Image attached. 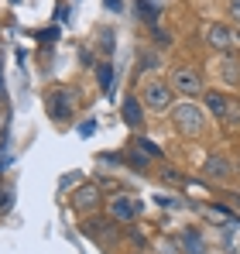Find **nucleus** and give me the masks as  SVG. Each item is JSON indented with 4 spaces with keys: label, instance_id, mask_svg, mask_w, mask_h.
Instances as JSON below:
<instances>
[{
    "label": "nucleus",
    "instance_id": "nucleus-3",
    "mask_svg": "<svg viewBox=\"0 0 240 254\" xmlns=\"http://www.w3.org/2000/svg\"><path fill=\"white\" fill-rule=\"evenodd\" d=\"M110 216L114 220H120V223H134L137 216H141V199L137 196H114L110 199Z\"/></svg>",
    "mask_w": 240,
    "mask_h": 254
},
{
    "label": "nucleus",
    "instance_id": "nucleus-12",
    "mask_svg": "<svg viewBox=\"0 0 240 254\" xmlns=\"http://www.w3.org/2000/svg\"><path fill=\"white\" fill-rule=\"evenodd\" d=\"M182 244H185V251H189V254H202V241H199V234H192V230L182 234Z\"/></svg>",
    "mask_w": 240,
    "mask_h": 254
},
{
    "label": "nucleus",
    "instance_id": "nucleus-11",
    "mask_svg": "<svg viewBox=\"0 0 240 254\" xmlns=\"http://www.w3.org/2000/svg\"><path fill=\"white\" fill-rule=\"evenodd\" d=\"M220 72H223V79L230 86H237L240 83V62L237 59H227V62H220Z\"/></svg>",
    "mask_w": 240,
    "mask_h": 254
},
{
    "label": "nucleus",
    "instance_id": "nucleus-5",
    "mask_svg": "<svg viewBox=\"0 0 240 254\" xmlns=\"http://www.w3.org/2000/svg\"><path fill=\"white\" fill-rule=\"evenodd\" d=\"M234 42H237V35H234L227 24H209V28H206V45H209V48H216V52H230Z\"/></svg>",
    "mask_w": 240,
    "mask_h": 254
},
{
    "label": "nucleus",
    "instance_id": "nucleus-10",
    "mask_svg": "<svg viewBox=\"0 0 240 254\" xmlns=\"http://www.w3.org/2000/svg\"><path fill=\"white\" fill-rule=\"evenodd\" d=\"M206 107H209V114H216V117H227V114H230V100H227L223 93H216V89L206 93Z\"/></svg>",
    "mask_w": 240,
    "mask_h": 254
},
{
    "label": "nucleus",
    "instance_id": "nucleus-14",
    "mask_svg": "<svg viewBox=\"0 0 240 254\" xmlns=\"http://www.w3.org/2000/svg\"><path fill=\"white\" fill-rule=\"evenodd\" d=\"M110 83H114V69L103 62V65H100V86H103V93H110Z\"/></svg>",
    "mask_w": 240,
    "mask_h": 254
},
{
    "label": "nucleus",
    "instance_id": "nucleus-2",
    "mask_svg": "<svg viewBox=\"0 0 240 254\" xmlns=\"http://www.w3.org/2000/svg\"><path fill=\"white\" fill-rule=\"evenodd\" d=\"M172 89L182 93V96H199V93H206V89H202V76L192 65H179V69L172 72Z\"/></svg>",
    "mask_w": 240,
    "mask_h": 254
},
{
    "label": "nucleus",
    "instance_id": "nucleus-8",
    "mask_svg": "<svg viewBox=\"0 0 240 254\" xmlns=\"http://www.w3.org/2000/svg\"><path fill=\"white\" fill-rule=\"evenodd\" d=\"M120 114H123V121H127V127H141V103H137V96H127L123 100V107H120Z\"/></svg>",
    "mask_w": 240,
    "mask_h": 254
},
{
    "label": "nucleus",
    "instance_id": "nucleus-20",
    "mask_svg": "<svg viewBox=\"0 0 240 254\" xmlns=\"http://www.w3.org/2000/svg\"><path fill=\"white\" fill-rule=\"evenodd\" d=\"M3 162H7V155H3V148H0V172H3Z\"/></svg>",
    "mask_w": 240,
    "mask_h": 254
},
{
    "label": "nucleus",
    "instance_id": "nucleus-18",
    "mask_svg": "<svg viewBox=\"0 0 240 254\" xmlns=\"http://www.w3.org/2000/svg\"><path fill=\"white\" fill-rule=\"evenodd\" d=\"M100 45H103V52H110V48H114V38H110V31H103V38H100Z\"/></svg>",
    "mask_w": 240,
    "mask_h": 254
},
{
    "label": "nucleus",
    "instance_id": "nucleus-19",
    "mask_svg": "<svg viewBox=\"0 0 240 254\" xmlns=\"http://www.w3.org/2000/svg\"><path fill=\"white\" fill-rule=\"evenodd\" d=\"M107 7H110V10H120V0H107Z\"/></svg>",
    "mask_w": 240,
    "mask_h": 254
},
{
    "label": "nucleus",
    "instance_id": "nucleus-4",
    "mask_svg": "<svg viewBox=\"0 0 240 254\" xmlns=\"http://www.w3.org/2000/svg\"><path fill=\"white\" fill-rule=\"evenodd\" d=\"M172 83H161V79H151V83L144 86V103L151 107V110H168L172 107Z\"/></svg>",
    "mask_w": 240,
    "mask_h": 254
},
{
    "label": "nucleus",
    "instance_id": "nucleus-16",
    "mask_svg": "<svg viewBox=\"0 0 240 254\" xmlns=\"http://www.w3.org/2000/svg\"><path fill=\"white\" fill-rule=\"evenodd\" d=\"M227 10H230V21L240 24V0H227Z\"/></svg>",
    "mask_w": 240,
    "mask_h": 254
},
{
    "label": "nucleus",
    "instance_id": "nucleus-17",
    "mask_svg": "<svg viewBox=\"0 0 240 254\" xmlns=\"http://www.w3.org/2000/svg\"><path fill=\"white\" fill-rule=\"evenodd\" d=\"M89 134H96V121H82L79 124V137H89Z\"/></svg>",
    "mask_w": 240,
    "mask_h": 254
},
{
    "label": "nucleus",
    "instance_id": "nucleus-1",
    "mask_svg": "<svg viewBox=\"0 0 240 254\" xmlns=\"http://www.w3.org/2000/svg\"><path fill=\"white\" fill-rule=\"evenodd\" d=\"M172 121L179 127V134L196 137V134H202L206 114H202V107H196V103H179V107H172Z\"/></svg>",
    "mask_w": 240,
    "mask_h": 254
},
{
    "label": "nucleus",
    "instance_id": "nucleus-9",
    "mask_svg": "<svg viewBox=\"0 0 240 254\" xmlns=\"http://www.w3.org/2000/svg\"><path fill=\"white\" fill-rule=\"evenodd\" d=\"M96 203H100V189L96 186H82L76 192V210H96Z\"/></svg>",
    "mask_w": 240,
    "mask_h": 254
},
{
    "label": "nucleus",
    "instance_id": "nucleus-23",
    "mask_svg": "<svg viewBox=\"0 0 240 254\" xmlns=\"http://www.w3.org/2000/svg\"><path fill=\"white\" fill-rule=\"evenodd\" d=\"M237 38H240V31H237Z\"/></svg>",
    "mask_w": 240,
    "mask_h": 254
},
{
    "label": "nucleus",
    "instance_id": "nucleus-6",
    "mask_svg": "<svg viewBox=\"0 0 240 254\" xmlns=\"http://www.w3.org/2000/svg\"><path fill=\"white\" fill-rule=\"evenodd\" d=\"M202 172H206L209 179L223 182V179H230V175H234V162H230L227 155H209V158H206V165H202Z\"/></svg>",
    "mask_w": 240,
    "mask_h": 254
},
{
    "label": "nucleus",
    "instance_id": "nucleus-7",
    "mask_svg": "<svg viewBox=\"0 0 240 254\" xmlns=\"http://www.w3.org/2000/svg\"><path fill=\"white\" fill-rule=\"evenodd\" d=\"M69 110H72V93H69V89H59V96L52 100V117H55V121H65Z\"/></svg>",
    "mask_w": 240,
    "mask_h": 254
},
{
    "label": "nucleus",
    "instance_id": "nucleus-21",
    "mask_svg": "<svg viewBox=\"0 0 240 254\" xmlns=\"http://www.w3.org/2000/svg\"><path fill=\"white\" fill-rule=\"evenodd\" d=\"M0 93H3V83H0Z\"/></svg>",
    "mask_w": 240,
    "mask_h": 254
},
{
    "label": "nucleus",
    "instance_id": "nucleus-15",
    "mask_svg": "<svg viewBox=\"0 0 240 254\" xmlns=\"http://www.w3.org/2000/svg\"><path fill=\"white\" fill-rule=\"evenodd\" d=\"M14 206V189H0V213H7Z\"/></svg>",
    "mask_w": 240,
    "mask_h": 254
},
{
    "label": "nucleus",
    "instance_id": "nucleus-22",
    "mask_svg": "<svg viewBox=\"0 0 240 254\" xmlns=\"http://www.w3.org/2000/svg\"><path fill=\"white\" fill-rule=\"evenodd\" d=\"M10 3H17V0H10Z\"/></svg>",
    "mask_w": 240,
    "mask_h": 254
},
{
    "label": "nucleus",
    "instance_id": "nucleus-13",
    "mask_svg": "<svg viewBox=\"0 0 240 254\" xmlns=\"http://www.w3.org/2000/svg\"><path fill=\"white\" fill-rule=\"evenodd\" d=\"M137 151H144V155H151V158H158V155H161V148L155 144V141H148V137L137 141Z\"/></svg>",
    "mask_w": 240,
    "mask_h": 254
}]
</instances>
